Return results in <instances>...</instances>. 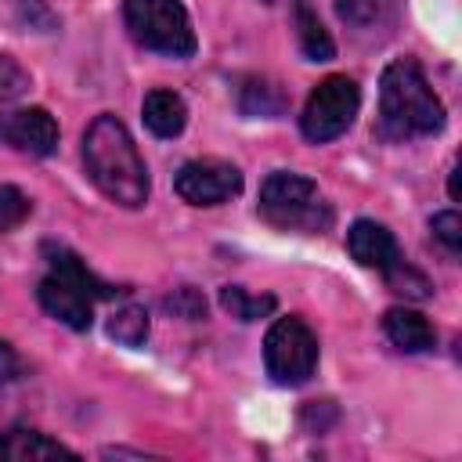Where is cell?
<instances>
[{
	"instance_id": "6da1fadb",
	"label": "cell",
	"mask_w": 462,
	"mask_h": 462,
	"mask_svg": "<svg viewBox=\"0 0 462 462\" xmlns=\"http://www.w3.org/2000/svg\"><path fill=\"white\" fill-rule=\"evenodd\" d=\"M83 166H87V177L94 180V188L101 195H108L112 202H119L126 209H137L148 202V191H152L148 166H144L130 130L112 112L94 116V123L87 126Z\"/></svg>"
},
{
	"instance_id": "7a4b0ae2",
	"label": "cell",
	"mask_w": 462,
	"mask_h": 462,
	"mask_svg": "<svg viewBox=\"0 0 462 462\" xmlns=\"http://www.w3.org/2000/svg\"><path fill=\"white\" fill-rule=\"evenodd\" d=\"M444 105L426 83L419 61L397 58L379 76V134L390 141L430 137L444 130Z\"/></svg>"
},
{
	"instance_id": "3957f363",
	"label": "cell",
	"mask_w": 462,
	"mask_h": 462,
	"mask_svg": "<svg viewBox=\"0 0 462 462\" xmlns=\"http://www.w3.org/2000/svg\"><path fill=\"white\" fill-rule=\"evenodd\" d=\"M43 256L51 263V271L43 274V282L36 285V300L40 307L69 325L72 332H87L94 321V300H108L116 289L108 282H101L72 249L43 242Z\"/></svg>"
},
{
	"instance_id": "277c9868",
	"label": "cell",
	"mask_w": 462,
	"mask_h": 462,
	"mask_svg": "<svg viewBox=\"0 0 462 462\" xmlns=\"http://www.w3.org/2000/svg\"><path fill=\"white\" fill-rule=\"evenodd\" d=\"M260 217L285 231H325L332 224V209L321 199L318 184L292 170H274L260 184Z\"/></svg>"
},
{
	"instance_id": "5b68a950",
	"label": "cell",
	"mask_w": 462,
	"mask_h": 462,
	"mask_svg": "<svg viewBox=\"0 0 462 462\" xmlns=\"http://www.w3.org/2000/svg\"><path fill=\"white\" fill-rule=\"evenodd\" d=\"M123 22L144 51L166 58H191L199 47L191 14L180 0H123Z\"/></svg>"
},
{
	"instance_id": "8992f818",
	"label": "cell",
	"mask_w": 462,
	"mask_h": 462,
	"mask_svg": "<svg viewBox=\"0 0 462 462\" xmlns=\"http://www.w3.org/2000/svg\"><path fill=\"white\" fill-rule=\"evenodd\" d=\"M263 368L278 386H300L318 368V336L303 318H278L263 339Z\"/></svg>"
},
{
	"instance_id": "52a82bcc",
	"label": "cell",
	"mask_w": 462,
	"mask_h": 462,
	"mask_svg": "<svg viewBox=\"0 0 462 462\" xmlns=\"http://www.w3.org/2000/svg\"><path fill=\"white\" fill-rule=\"evenodd\" d=\"M361 108V90L350 76H325L307 105H303V116H300V130L307 141L314 144H325V141H336L339 134H346V126L354 123Z\"/></svg>"
},
{
	"instance_id": "ba28073f",
	"label": "cell",
	"mask_w": 462,
	"mask_h": 462,
	"mask_svg": "<svg viewBox=\"0 0 462 462\" xmlns=\"http://www.w3.org/2000/svg\"><path fill=\"white\" fill-rule=\"evenodd\" d=\"M173 191L188 206H220L242 191V170L227 159H191L177 170Z\"/></svg>"
},
{
	"instance_id": "9c48e42d",
	"label": "cell",
	"mask_w": 462,
	"mask_h": 462,
	"mask_svg": "<svg viewBox=\"0 0 462 462\" xmlns=\"http://www.w3.org/2000/svg\"><path fill=\"white\" fill-rule=\"evenodd\" d=\"M0 141L11 144L14 152L47 159L58 152V123L47 108L32 105V108H14V112H0Z\"/></svg>"
},
{
	"instance_id": "30bf717a",
	"label": "cell",
	"mask_w": 462,
	"mask_h": 462,
	"mask_svg": "<svg viewBox=\"0 0 462 462\" xmlns=\"http://www.w3.org/2000/svg\"><path fill=\"white\" fill-rule=\"evenodd\" d=\"M346 249L361 267H372L379 274H386L401 260L397 238L390 235L386 224H375V220H354L346 231Z\"/></svg>"
},
{
	"instance_id": "8fae6325",
	"label": "cell",
	"mask_w": 462,
	"mask_h": 462,
	"mask_svg": "<svg viewBox=\"0 0 462 462\" xmlns=\"http://www.w3.org/2000/svg\"><path fill=\"white\" fill-rule=\"evenodd\" d=\"M383 328H386V339L404 354H426L437 346V328L430 325L426 314L411 307H390L383 314Z\"/></svg>"
},
{
	"instance_id": "7c38bea8",
	"label": "cell",
	"mask_w": 462,
	"mask_h": 462,
	"mask_svg": "<svg viewBox=\"0 0 462 462\" xmlns=\"http://www.w3.org/2000/svg\"><path fill=\"white\" fill-rule=\"evenodd\" d=\"M0 458L7 462H40V458H76V451L40 430H7L0 437Z\"/></svg>"
},
{
	"instance_id": "4fadbf2b",
	"label": "cell",
	"mask_w": 462,
	"mask_h": 462,
	"mask_svg": "<svg viewBox=\"0 0 462 462\" xmlns=\"http://www.w3.org/2000/svg\"><path fill=\"white\" fill-rule=\"evenodd\" d=\"M141 116H144V126L155 134V137H177L188 123V105L177 90H148L144 101H141Z\"/></svg>"
},
{
	"instance_id": "5bb4252c",
	"label": "cell",
	"mask_w": 462,
	"mask_h": 462,
	"mask_svg": "<svg viewBox=\"0 0 462 462\" xmlns=\"http://www.w3.org/2000/svg\"><path fill=\"white\" fill-rule=\"evenodd\" d=\"M292 25H296V40H300V51L307 61H332L336 58V43L307 0H292Z\"/></svg>"
},
{
	"instance_id": "9a60e30c",
	"label": "cell",
	"mask_w": 462,
	"mask_h": 462,
	"mask_svg": "<svg viewBox=\"0 0 462 462\" xmlns=\"http://www.w3.org/2000/svg\"><path fill=\"white\" fill-rule=\"evenodd\" d=\"M238 108L242 116H260V119H274L285 112V94L274 79L267 76H245L242 87H238Z\"/></svg>"
},
{
	"instance_id": "2e32d148",
	"label": "cell",
	"mask_w": 462,
	"mask_h": 462,
	"mask_svg": "<svg viewBox=\"0 0 462 462\" xmlns=\"http://www.w3.org/2000/svg\"><path fill=\"white\" fill-rule=\"evenodd\" d=\"M148 328H152V321L141 303H126V307L112 310V318H108V336L123 346H141L148 339Z\"/></svg>"
},
{
	"instance_id": "e0dca14e",
	"label": "cell",
	"mask_w": 462,
	"mask_h": 462,
	"mask_svg": "<svg viewBox=\"0 0 462 462\" xmlns=\"http://www.w3.org/2000/svg\"><path fill=\"white\" fill-rule=\"evenodd\" d=\"M220 307L238 321H260L274 310V296H253L242 285H224L220 289Z\"/></svg>"
},
{
	"instance_id": "ac0fdd59",
	"label": "cell",
	"mask_w": 462,
	"mask_h": 462,
	"mask_svg": "<svg viewBox=\"0 0 462 462\" xmlns=\"http://www.w3.org/2000/svg\"><path fill=\"white\" fill-rule=\"evenodd\" d=\"M393 0H336V14L354 29H372L390 14Z\"/></svg>"
},
{
	"instance_id": "d6986e66",
	"label": "cell",
	"mask_w": 462,
	"mask_h": 462,
	"mask_svg": "<svg viewBox=\"0 0 462 462\" xmlns=\"http://www.w3.org/2000/svg\"><path fill=\"white\" fill-rule=\"evenodd\" d=\"M386 278V285L393 289V292H401V296H408V300H426L430 292H433V285H430V278L422 274V271H415L404 256L383 274Z\"/></svg>"
},
{
	"instance_id": "ffe728a7",
	"label": "cell",
	"mask_w": 462,
	"mask_h": 462,
	"mask_svg": "<svg viewBox=\"0 0 462 462\" xmlns=\"http://www.w3.org/2000/svg\"><path fill=\"white\" fill-rule=\"evenodd\" d=\"M162 307H166L173 318H184V321H199V318H206V296H202L195 285H180V289H173V292L162 300Z\"/></svg>"
},
{
	"instance_id": "44dd1931",
	"label": "cell",
	"mask_w": 462,
	"mask_h": 462,
	"mask_svg": "<svg viewBox=\"0 0 462 462\" xmlns=\"http://www.w3.org/2000/svg\"><path fill=\"white\" fill-rule=\"evenodd\" d=\"M430 231H433V238H437L451 256L462 253V217H458L455 209H440V213H433Z\"/></svg>"
},
{
	"instance_id": "7402d4cb",
	"label": "cell",
	"mask_w": 462,
	"mask_h": 462,
	"mask_svg": "<svg viewBox=\"0 0 462 462\" xmlns=\"http://www.w3.org/2000/svg\"><path fill=\"white\" fill-rule=\"evenodd\" d=\"M25 90H29V72L11 54L0 51V101H18Z\"/></svg>"
},
{
	"instance_id": "603a6c76",
	"label": "cell",
	"mask_w": 462,
	"mask_h": 462,
	"mask_svg": "<svg viewBox=\"0 0 462 462\" xmlns=\"http://www.w3.org/2000/svg\"><path fill=\"white\" fill-rule=\"evenodd\" d=\"M29 217V199L14 184H0V231L18 227Z\"/></svg>"
},
{
	"instance_id": "cb8c5ba5",
	"label": "cell",
	"mask_w": 462,
	"mask_h": 462,
	"mask_svg": "<svg viewBox=\"0 0 462 462\" xmlns=\"http://www.w3.org/2000/svg\"><path fill=\"white\" fill-rule=\"evenodd\" d=\"M332 422H336V404H332V401H310V404L303 408V426H307V430L325 433Z\"/></svg>"
},
{
	"instance_id": "d4e9b609",
	"label": "cell",
	"mask_w": 462,
	"mask_h": 462,
	"mask_svg": "<svg viewBox=\"0 0 462 462\" xmlns=\"http://www.w3.org/2000/svg\"><path fill=\"white\" fill-rule=\"evenodd\" d=\"M22 375V357L14 354V346L7 339H0V390L11 386Z\"/></svg>"
},
{
	"instance_id": "484cf974",
	"label": "cell",
	"mask_w": 462,
	"mask_h": 462,
	"mask_svg": "<svg viewBox=\"0 0 462 462\" xmlns=\"http://www.w3.org/2000/svg\"><path fill=\"white\" fill-rule=\"evenodd\" d=\"M22 18H25L29 25L40 18V29H51V25H54V14L47 11L43 0H22Z\"/></svg>"
},
{
	"instance_id": "4316f807",
	"label": "cell",
	"mask_w": 462,
	"mask_h": 462,
	"mask_svg": "<svg viewBox=\"0 0 462 462\" xmlns=\"http://www.w3.org/2000/svg\"><path fill=\"white\" fill-rule=\"evenodd\" d=\"M448 195L458 202V170H451V177H448Z\"/></svg>"
},
{
	"instance_id": "83f0119b",
	"label": "cell",
	"mask_w": 462,
	"mask_h": 462,
	"mask_svg": "<svg viewBox=\"0 0 462 462\" xmlns=\"http://www.w3.org/2000/svg\"><path fill=\"white\" fill-rule=\"evenodd\" d=\"M263 4H274V0H263Z\"/></svg>"
}]
</instances>
